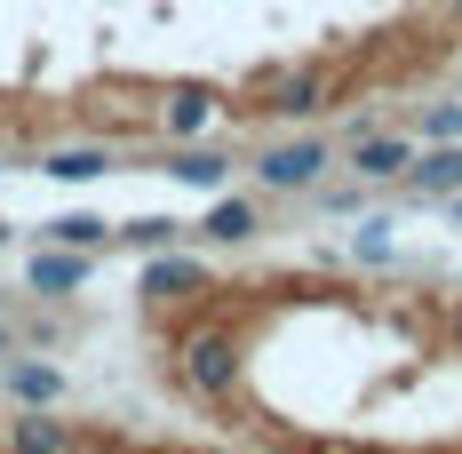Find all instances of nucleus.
<instances>
[{
  "label": "nucleus",
  "mask_w": 462,
  "mask_h": 454,
  "mask_svg": "<svg viewBox=\"0 0 462 454\" xmlns=\"http://www.w3.org/2000/svg\"><path fill=\"white\" fill-rule=\"evenodd\" d=\"M168 176H176V183H199V191H216V183L231 176V160H224V152H199V144H191V152H176V160H168Z\"/></svg>",
  "instance_id": "obj_12"
},
{
  "label": "nucleus",
  "mask_w": 462,
  "mask_h": 454,
  "mask_svg": "<svg viewBox=\"0 0 462 454\" xmlns=\"http://www.w3.org/2000/svg\"><path fill=\"white\" fill-rule=\"evenodd\" d=\"M48 231V247H104V239H112V224H104V216H56V224H41Z\"/></svg>",
  "instance_id": "obj_13"
},
{
  "label": "nucleus",
  "mask_w": 462,
  "mask_h": 454,
  "mask_svg": "<svg viewBox=\"0 0 462 454\" xmlns=\"http://www.w3.org/2000/svg\"><path fill=\"white\" fill-rule=\"evenodd\" d=\"M422 144H462V104H439V112L422 120Z\"/></svg>",
  "instance_id": "obj_15"
},
{
  "label": "nucleus",
  "mask_w": 462,
  "mask_h": 454,
  "mask_svg": "<svg viewBox=\"0 0 462 454\" xmlns=\"http://www.w3.org/2000/svg\"><path fill=\"white\" fill-rule=\"evenodd\" d=\"M415 191H422V199H455V191H462V144H439V152L422 160Z\"/></svg>",
  "instance_id": "obj_9"
},
{
  "label": "nucleus",
  "mask_w": 462,
  "mask_h": 454,
  "mask_svg": "<svg viewBox=\"0 0 462 454\" xmlns=\"http://www.w3.org/2000/svg\"><path fill=\"white\" fill-rule=\"evenodd\" d=\"M208 120H216V88H199V80L168 88V136H176V144L208 136Z\"/></svg>",
  "instance_id": "obj_6"
},
{
  "label": "nucleus",
  "mask_w": 462,
  "mask_h": 454,
  "mask_svg": "<svg viewBox=\"0 0 462 454\" xmlns=\"http://www.w3.org/2000/svg\"><path fill=\"white\" fill-rule=\"evenodd\" d=\"M199 231H208L216 247H239V239H255V199H216Z\"/></svg>",
  "instance_id": "obj_11"
},
{
  "label": "nucleus",
  "mask_w": 462,
  "mask_h": 454,
  "mask_svg": "<svg viewBox=\"0 0 462 454\" xmlns=\"http://www.w3.org/2000/svg\"><path fill=\"white\" fill-rule=\"evenodd\" d=\"M41 176H56V183H96V176H112V152H104V144H64V152H48V160H41Z\"/></svg>",
  "instance_id": "obj_8"
},
{
  "label": "nucleus",
  "mask_w": 462,
  "mask_h": 454,
  "mask_svg": "<svg viewBox=\"0 0 462 454\" xmlns=\"http://www.w3.org/2000/svg\"><path fill=\"white\" fill-rule=\"evenodd\" d=\"M455 216H462V191H455Z\"/></svg>",
  "instance_id": "obj_18"
},
{
  "label": "nucleus",
  "mask_w": 462,
  "mask_h": 454,
  "mask_svg": "<svg viewBox=\"0 0 462 454\" xmlns=\"http://www.w3.org/2000/svg\"><path fill=\"white\" fill-rule=\"evenodd\" d=\"M184 383L199 399H231V383H239V343H231L224 327H199L184 343Z\"/></svg>",
  "instance_id": "obj_1"
},
{
  "label": "nucleus",
  "mask_w": 462,
  "mask_h": 454,
  "mask_svg": "<svg viewBox=\"0 0 462 454\" xmlns=\"http://www.w3.org/2000/svg\"><path fill=\"white\" fill-rule=\"evenodd\" d=\"M455 335H462V311H455Z\"/></svg>",
  "instance_id": "obj_19"
},
{
  "label": "nucleus",
  "mask_w": 462,
  "mask_h": 454,
  "mask_svg": "<svg viewBox=\"0 0 462 454\" xmlns=\"http://www.w3.org/2000/svg\"><path fill=\"white\" fill-rule=\"evenodd\" d=\"M0 375H8V399L16 407H56L64 399V366H48V359H0Z\"/></svg>",
  "instance_id": "obj_4"
},
{
  "label": "nucleus",
  "mask_w": 462,
  "mask_h": 454,
  "mask_svg": "<svg viewBox=\"0 0 462 454\" xmlns=\"http://www.w3.org/2000/svg\"><path fill=\"white\" fill-rule=\"evenodd\" d=\"M8 351H16V327H8V319H0V359H8Z\"/></svg>",
  "instance_id": "obj_17"
},
{
  "label": "nucleus",
  "mask_w": 462,
  "mask_h": 454,
  "mask_svg": "<svg viewBox=\"0 0 462 454\" xmlns=\"http://www.w3.org/2000/svg\"><path fill=\"white\" fill-rule=\"evenodd\" d=\"M319 104H327L319 72H295V80H279V96H272V112H287V120H303V112H319Z\"/></svg>",
  "instance_id": "obj_14"
},
{
  "label": "nucleus",
  "mask_w": 462,
  "mask_h": 454,
  "mask_svg": "<svg viewBox=\"0 0 462 454\" xmlns=\"http://www.w3.org/2000/svg\"><path fill=\"white\" fill-rule=\"evenodd\" d=\"M208 287V264H191V255H168V247H152V264H143V295H199Z\"/></svg>",
  "instance_id": "obj_5"
},
{
  "label": "nucleus",
  "mask_w": 462,
  "mask_h": 454,
  "mask_svg": "<svg viewBox=\"0 0 462 454\" xmlns=\"http://www.w3.org/2000/svg\"><path fill=\"white\" fill-rule=\"evenodd\" d=\"M255 176L272 183V191H311L327 176V144L319 136H295V144H272L263 160H255Z\"/></svg>",
  "instance_id": "obj_2"
},
{
  "label": "nucleus",
  "mask_w": 462,
  "mask_h": 454,
  "mask_svg": "<svg viewBox=\"0 0 462 454\" xmlns=\"http://www.w3.org/2000/svg\"><path fill=\"white\" fill-rule=\"evenodd\" d=\"M176 231H184V224H168V216H143V224H128V239H136V247H176Z\"/></svg>",
  "instance_id": "obj_16"
},
{
  "label": "nucleus",
  "mask_w": 462,
  "mask_h": 454,
  "mask_svg": "<svg viewBox=\"0 0 462 454\" xmlns=\"http://www.w3.org/2000/svg\"><path fill=\"white\" fill-rule=\"evenodd\" d=\"M88 272H96L88 247H41V255L24 264L32 295H56V303H64V295H80V287H88Z\"/></svg>",
  "instance_id": "obj_3"
},
{
  "label": "nucleus",
  "mask_w": 462,
  "mask_h": 454,
  "mask_svg": "<svg viewBox=\"0 0 462 454\" xmlns=\"http://www.w3.org/2000/svg\"><path fill=\"white\" fill-rule=\"evenodd\" d=\"M351 160H359V176L383 183V176H399L415 152H407V136H359V144H351Z\"/></svg>",
  "instance_id": "obj_10"
},
{
  "label": "nucleus",
  "mask_w": 462,
  "mask_h": 454,
  "mask_svg": "<svg viewBox=\"0 0 462 454\" xmlns=\"http://www.w3.org/2000/svg\"><path fill=\"white\" fill-rule=\"evenodd\" d=\"M8 454H72V431L48 422V407H24L8 422Z\"/></svg>",
  "instance_id": "obj_7"
},
{
  "label": "nucleus",
  "mask_w": 462,
  "mask_h": 454,
  "mask_svg": "<svg viewBox=\"0 0 462 454\" xmlns=\"http://www.w3.org/2000/svg\"><path fill=\"white\" fill-rule=\"evenodd\" d=\"M455 8H462V0H455Z\"/></svg>",
  "instance_id": "obj_20"
}]
</instances>
